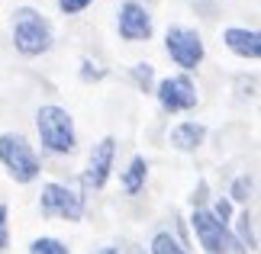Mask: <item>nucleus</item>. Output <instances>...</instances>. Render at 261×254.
<instances>
[{
  "instance_id": "2",
  "label": "nucleus",
  "mask_w": 261,
  "mask_h": 254,
  "mask_svg": "<svg viewBox=\"0 0 261 254\" xmlns=\"http://www.w3.org/2000/svg\"><path fill=\"white\" fill-rule=\"evenodd\" d=\"M13 45L19 55H42L52 48V26L42 19V13H36L33 7H23L16 10V19H13Z\"/></svg>"
},
{
  "instance_id": "8",
  "label": "nucleus",
  "mask_w": 261,
  "mask_h": 254,
  "mask_svg": "<svg viewBox=\"0 0 261 254\" xmlns=\"http://www.w3.org/2000/svg\"><path fill=\"white\" fill-rule=\"evenodd\" d=\"M113 155H116V138H113V135H103V138H100L97 145H94L90 158H87V171H84L87 187L100 190V187L107 184L110 167H113Z\"/></svg>"
},
{
  "instance_id": "20",
  "label": "nucleus",
  "mask_w": 261,
  "mask_h": 254,
  "mask_svg": "<svg viewBox=\"0 0 261 254\" xmlns=\"http://www.w3.org/2000/svg\"><path fill=\"white\" fill-rule=\"evenodd\" d=\"M213 216H216V219L226 225L229 216H232V206H229V200H219V203H216V212H213Z\"/></svg>"
},
{
  "instance_id": "5",
  "label": "nucleus",
  "mask_w": 261,
  "mask_h": 254,
  "mask_svg": "<svg viewBox=\"0 0 261 254\" xmlns=\"http://www.w3.org/2000/svg\"><path fill=\"white\" fill-rule=\"evenodd\" d=\"M39 209H42V216H58V219L77 222L84 216V196L65 184H45L42 196H39Z\"/></svg>"
},
{
  "instance_id": "11",
  "label": "nucleus",
  "mask_w": 261,
  "mask_h": 254,
  "mask_svg": "<svg viewBox=\"0 0 261 254\" xmlns=\"http://www.w3.org/2000/svg\"><path fill=\"white\" fill-rule=\"evenodd\" d=\"M203 138H206V126H200V123H177L171 129V145L180 148V151H194L203 145Z\"/></svg>"
},
{
  "instance_id": "1",
  "label": "nucleus",
  "mask_w": 261,
  "mask_h": 254,
  "mask_svg": "<svg viewBox=\"0 0 261 254\" xmlns=\"http://www.w3.org/2000/svg\"><path fill=\"white\" fill-rule=\"evenodd\" d=\"M36 129H39V138L48 151L55 155H71L74 145H77V135H74V119L68 109L48 103L36 113Z\"/></svg>"
},
{
  "instance_id": "12",
  "label": "nucleus",
  "mask_w": 261,
  "mask_h": 254,
  "mask_svg": "<svg viewBox=\"0 0 261 254\" xmlns=\"http://www.w3.org/2000/svg\"><path fill=\"white\" fill-rule=\"evenodd\" d=\"M145 174H148V161L142 155H136L133 161H129V167H126V174H123V187L126 193H139L145 187Z\"/></svg>"
},
{
  "instance_id": "14",
  "label": "nucleus",
  "mask_w": 261,
  "mask_h": 254,
  "mask_svg": "<svg viewBox=\"0 0 261 254\" xmlns=\"http://www.w3.org/2000/svg\"><path fill=\"white\" fill-rule=\"evenodd\" d=\"M29 254H71V251H68L58 238H33Z\"/></svg>"
},
{
  "instance_id": "19",
  "label": "nucleus",
  "mask_w": 261,
  "mask_h": 254,
  "mask_svg": "<svg viewBox=\"0 0 261 254\" xmlns=\"http://www.w3.org/2000/svg\"><path fill=\"white\" fill-rule=\"evenodd\" d=\"M7 241H10V229H7V206L0 203V251L7 248Z\"/></svg>"
},
{
  "instance_id": "15",
  "label": "nucleus",
  "mask_w": 261,
  "mask_h": 254,
  "mask_svg": "<svg viewBox=\"0 0 261 254\" xmlns=\"http://www.w3.org/2000/svg\"><path fill=\"white\" fill-rule=\"evenodd\" d=\"M239 235L245 238V245L248 248H258V238H255V216L252 212H242V216H239Z\"/></svg>"
},
{
  "instance_id": "17",
  "label": "nucleus",
  "mask_w": 261,
  "mask_h": 254,
  "mask_svg": "<svg viewBox=\"0 0 261 254\" xmlns=\"http://www.w3.org/2000/svg\"><path fill=\"white\" fill-rule=\"evenodd\" d=\"M94 0H58V10L68 16H74V13H81V10H87Z\"/></svg>"
},
{
  "instance_id": "22",
  "label": "nucleus",
  "mask_w": 261,
  "mask_h": 254,
  "mask_svg": "<svg viewBox=\"0 0 261 254\" xmlns=\"http://www.w3.org/2000/svg\"><path fill=\"white\" fill-rule=\"evenodd\" d=\"M100 254H119L116 248H103V251H100Z\"/></svg>"
},
{
  "instance_id": "23",
  "label": "nucleus",
  "mask_w": 261,
  "mask_h": 254,
  "mask_svg": "<svg viewBox=\"0 0 261 254\" xmlns=\"http://www.w3.org/2000/svg\"><path fill=\"white\" fill-rule=\"evenodd\" d=\"M133 254H142V251H133Z\"/></svg>"
},
{
  "instance_id": "10",
  "label": "nucleus",
  "mask_w": 261,
  "mask_h": 254,
  "mask_svg": "<svg viewBox=\"0 0 261 254\" xmlns=\"http://www.w3.org/2000/svg\"><path fill=\"white\" fill-rule=\"evenodd\" d=\"M223 42L229 45V52H236L239 58H255L261 55V36L255 29H242V26H229L223 33Z\"/></svg>"
},
{
  "instance_id": "18",
  "label": "nucleus",
  "mask_w": 261,
  "mask_h": 254,
  "mask_svg": "<svg viewBox=\"0 0 261 254\" xmlns=\"http://www.w3.org/2000/svg\"><path fill=\"white\" fill-rule=\"evenodd\" d=\"M248 193H252V180H248V177H239L236 184H232V200L245 203V200H248Z\"/></svg>"
},
{
  "instance_id": "21",
  "label": "nucleus",
  "mask_w": 261,
  "mask_h": 254,
  "mask_svg": "<svg viewBox=\"0 0 261 254\" xmlns=\"http://www.w3.org/2000/svg\"><path fill=\"white\" fill-rule=\"evenodd\" d=\"M81 68H84V71H81V77H84V80H90V77H103V71H100L97 65H90V62H84Z\"/></svg>"
},
{
  "instance_id": "6",
  "label": "nucleus",
  "mask_w": 261,
  "mask_h": 254,
  "mask_svg": "<svg viewBox=\"0 0 261 254\" xmlns=\"http://www.w3.org/2000/svg\"><path fill=\"white\" fill-rule=\"evenodd\" d=\"M158 103H162L168 113H184V109L197 106V87L187 74H174L165 77L158 84Z\"/></svg>"
},
{
  "instance_id": "7",
  "label": "nucleus",
  "mask_w": 261,
  "mask_h": 254,
  "mask_svg": "<svg viewBox=\"0 0 261 254\" xmlns=\"http://www.w3.org/2000/svg\"><path fill=\"white\" fill-rule=\"evenodd\" d=\"M190 225H194V232H197V238H200V245H203L206 254H219V251H226V245H232V238H229L226 225L213 216V212H206V209H194ZM232 248H236V245H232Z\"/></svg>"
},
{
  "instance_id": "4",
  "label": "nucleus",
  "mask_w": 261,
  "mask_h": 254,
  "mask_svg": "<svg viewBox=\"0 0 261 254\" xmlns=\"http://www.w3.org/2000/svg\"><path fill=\"white\" fill-rule=\"evenodd\" d=\"M165 48H168V55H171V62L180 65L184 71H194L200 62H203V39H200L197 29L168 26V33H165Z\"/></svg>"
},
{
  "instance_id": "3",
  "label": "nucleus",
  "mask_w": 261,
  "mask_h": 254,
  "mask_svg": "<svg viewBox=\"0 0 261 254\" xmlns=\"http://www.w3.org/2000/svg\"><path fill=\"white\" fill-rule=\"evenodd\" d=\"M0 161L16 184H29L39 177V158L19 132H0Z\"/></svg>"
},
{
  "instance_id": "16",
  "label": "nucleus",
  "mask_w": 261,
  "mask_h": 254,
  "mask_svg": "<svg viewBox=\"0 0 261 254\" xmlns=\"http://www.w3.org/2000/svg\"><path fill=\"white\" fill-rule=\"evenodd\" d=\"M133 77H136V84L142 87V90H148V87H152V65H136L133 68Z\"/></svg>"
},
{
  "instance_id": "13",
  "label": "nucleus",
  "mask_w": 261,
  "mask_h": 254,
  "mask_svg": "<svg viewBox=\"0 0 261 254\" xmlns=\"http://www.w3.org/2000/svg\"><path fill=\"white\" fill-rule=\"evenodd\" d=\"M152 254H187L180 248V241L171 235V232H155L152 238Z\"/></svg>"
},
{
  "instance_id": "9",
  "label": "nucleus",
  "mask_w": 261,
  "mask_h": 254,
  "mask_svg": "<svg viewBox=\"0 0 261 254\" xmlns=\"http://www.w3.org/2000/svg\"><path fill=\"white\" fill-rule=\"evenodd\" d=\"M119 36L129 39V42H142V39L152 36V16L148 10L139 4V0H126L119 7Z\"/></svg>"
}]
</instances>
